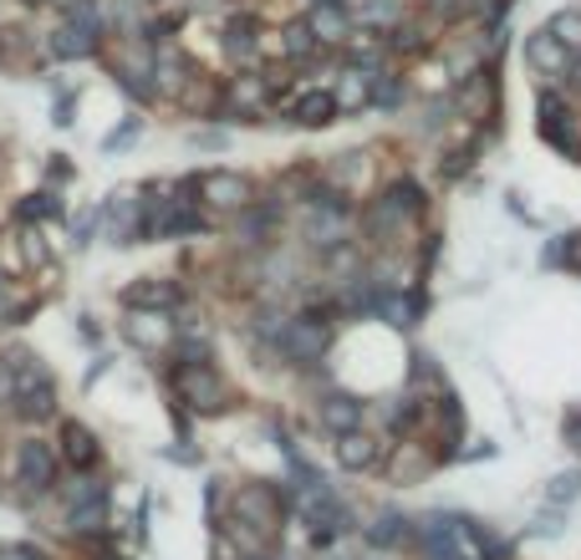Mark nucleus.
Segmentation results:
<instances>
[{
	"label": "nucleus",
	"instance_id": "1",
	"mask_svg": "<svg viewBox=\"0 0 581 560\" xmlns=\"http://www.w3.org/2000/svg\"><path fill=\"white\" fill-rule=\"evenodd\" d=\"M286 510H291V500H286V489L281 485H240L235 489V500H230V520L235 525H245L251 535H260V540H276L281 535V525H286ZM220 530V525H214Z\"/></svg>",
	"mask_w": 581,
	"mask_h": 560
},
{
	"label": "nucleus",
	"instance_id": "2",
	"mask_svg": "<svg viewBox=\"0 0 581 560\" xmlns=\"http://www.w3.org/2000/svg\"><path fill=\"white\" fill-rule=\"evenodd\" d=\"M332 341H337V331H332L327 316H322V311H301V316L286 322L276 352H281L286 362H297V368H316V362L332 352Z\"/></svg>",
	"mask_w": 581,
	"mask_h": 560
},
{
	"label": "nucleus",
	"instance_id": "3",
	"mask_svg": "<svg viewBox=\"0 0 581 560\" xmlns=\"http://www.w3.org/2000/svg\"><path fill=\"white\" fill-rule=\"evenodd\" d=\"M536 133H541V143H551L567 163H581V128L561 92H541L536 97Z\"/></svg>",
	"mask_w": 581,
	"mask_h": 560
},
{
	"label": "nucleus",
	"instance_id": "4",
	"mask_svg": "<svg viewBox=\"0 0 581 560\" xmlns=\"http://www.w3.org/2000/svg\"><path fill=\"white\" fill-rule=\"evenodd\" d=\"M174 393L194 413H224L230 408V387H224V377L209 362H179L174 368Z\"/></svg>",
	"mask_w": 581,
	"mask_h": 560
},
{
	"label": "nucleus",
	"instance_id": "5",
	"mask_svg": "<svg viewBox=\"0 0 581 560\" xmlns=\"http://www.w3.org/2000/svg\"><path fill=\"white\" fill-rule=\"evenodd\" d=\"M57 474H61L57 443L26 439L15 448V485L26 489V494H51V489H57Z\"/></svg>",
	"mask_w": 581,
	"mask_h": 560
},
{
	"label": "nucleus",
	"instance_id": "6",
	"mask_svg": "<svg viewBox=\"0 0 581 560\" xmlns=\"http://www.w3.org/2000/svg\"><path fill=\"white\" fill-rule=\"evenodd\" d=\"M301 21L312 26L316 46H347V36L358 31V26H352V11H347V0H312Z\"/></svg>",
	"mask_w": 581,
	"mask_h": 560
},
{
	"label": "nucleus",
	"instance_id": "7",
	"mask_svg": "<svg viewBox=\"0 0 581 560\" xmlns=\"http://www.w3.org/2000/svg\"><path fill=\"white\" fill-rule=\"evenodd\" d=\"M571 61H577V57H571L567 46L556 42L546 26L525 36V67H531L536 77H567V72H571Z\"/></svg>",
	"mask_w": 581,
	"mask_h": 560
},
{
	"label": "nucleus",
	"instance_id": "8",
	"mask_svg": "<svg viewBox=\"0 0 581 560\" xmlns=\"http://www.w3.org/2000/svg\"><path fill=\"white\" fill-rule=\"evenodd\" d=\"M199 194H205V205H214V209H245V205H255L251 199V178H240V174H230V168H214V174H199Z\"/></svg>",
	"mask_w": 581,
	"mask_h": 560
},
{
	"label": "nucleus",
	"instance_id": "9",
	"mask_svg": "<svg viewBox=\"0 0 581 560\" xmlns=\"http://www.w3.org/2000/svg\"><path fill=\"white\" fill-rule=\"evenodd\" d=\"M418 220H408V214H403L398 205H393V199H387V194H377L373 205L362 209V235L368 240H383V245H393V240L403 235V230H414Z\"/></svg>",
	"mask_w": 581,
	"mask_h": 560
},
{
	"label": "nucleus",
	"instance_id": "10",
	"mask_svg": "<svg viewBox=\"0 0 581 560\" xmlns=\"http://www.w3.org/2000/svg\"><path fill=\"white\" fill-rule=\"evenodd\" d=\"M61 464H72L77 474L97 469V458H103V443H97V433H92L88 423H61V448H57Z\"/></svg>",
	"mask_w": 581,
	"mask_h": 560
},
{
	"label": "nucleus",
	"instance_id": "11",
	"mask_svg": "<svg viewBox=\"0 0 581 560\" xmlns=\"http://www.w3.org/2000/svg\"><path fill=\"white\" fill-rule=\"evenodd\" d=\"M362 540L373 550H403L414 546V520L398 515V510H377L368 525H362Z\"/></svg>",
	"mask_w": 581,
	"mask_h": 560
},
{
	"label": "nucleus",
	"instance_id": "12",
	"mask_svg": "<svg viewBox=\"0 0 581 560\" xmlns=\"http://www.w3.org/2000/svg\"><path fill=\"white\" fill-rule=\"evenodd\" d=\"M433 469V458L423 443H393V454L383 448V474L387 485H414V479H423V474Z\"/></svg>",
	"mask_w": 581,
	"mask_h": 560
},
{
	"label": "nucleus",
	"instance_id": "13",
	"mask_svg": "<svg viewBox=\"0 0 581 560\" xmlns=\"http://www.w3.org/2000/svg\"><path fill=\"white\" fill-rule=\"evenodd\" d=\"M373 77L377 72H362V67H352V61L342 67V82L332 88V97H337V113H342V118H352V113H368V107H373Z\"/></svg>",
	"mask_w": 581,
	"mask_h": 560
},
{
	"label": "nucleus",
	"instance_id": "14",
	"mask_svg": "<svg viewBox=\"0 0 581 560\" xmlns=\"http://www.w3.org/2000/svg\"><path fill=\"white\" fill-rule=\"evenodd\" d=\"M332 454H337V464H342L347 474H362V469H373L377 458H383V439L352 428V433H342V439L332 443Z\"/></svg>",
	"mask_w": 581,
	"mask_h": 560
},
{
	"label": "nucleus",
	"instance_id": "15",
	"mask_svg": "<svg viewBox=\"0 0 581 560\" xmlns=\"http://www.w3.org/2000/svg\"><path fill=\"white\" fill-rule=\"evenodd\" d=\"M67 530H72L77 540H107V494L67 504Z\"/></svg>",
	"mask_w": 581,
	"mask_h": 560
},
{
	"label": "nucleus",
	"instance_id": "16",
	"mask_svg": "<svg viewBox=\"0 0 581 560\" xmlns=\"http://www.w3.org/2000/svg\"><path fill=\"white\" fill-rule=\"evenodd\" d=\"M316 418H322V428H327L332 439H342V433L362 428V402L352 398V393H332V398H322Z\"/></svg>",
	"mask_w": 581,
	"mask_h": 560
},
{
	"label": "nucleus",
	"instance_id": "17",
	"mask_svg": "<svg viewBox=\"0 0 581 560\" xmlns=\"http://www.w3.org/2000/svg\"><path fill=\"white\" fill-rule=\"evenodd\" d=\"M276 220H281L276 205H245L235 214V240L240 245H266V240L276 235Z\"/></svg>",
	"mask_w": 581,
	"mask_h": 560
},
{
	"label": "nucleus",
	"instance_id": "18",
	"mask_svg": "<svg viewBox=\"0 0 581 560\" xmlns=\"http://www.w3.org/2000/svg\"><path fill=\"white\" fill-rule=\"evenodd\" d=\"M123 301H128L133 311H169V306H179V285H174V280L143 276L138 285H128V291H123Z\"/></svg>",
	"mask_w": 581,
	"mask_h": 560
},
{
	"label": "nucleus",
	"instance_id": "19",
	"mask_svg": "<svg viewBox=\"0 0 581 560\" xmlns=\"http://www.w3.org/2000/svg\"><path fill=\"white\" fill-rule=\"evenodd\" d=\"M347 11L362 31H393L403 21V0H347Z\"/></svg>",
	"mask_w": 581,
	"mask_h": 560
},
{
	"label": "nucleus",
	"instance_id": "20",
	"mask_svg": "<svg viewBox=\"0 0 581 560\" xmlns=\"http://www.w3.org/2000/svg\"><path fill=\"white\" fill-rule=\"evenodd\" d=\"M423 413H429V398H414V393H403V398L383 402V423L393 439H408L418 423H423Z\"/></svg>",
	"mask_w": 581,
	"mask_h": 560
},
{
	"label": "nucleus",
	"instance_id": "21",
	"mask_svg": "<svg viewBox=\"0 0 581 560\" xmlns=\"http://www.w3.org/2000/svg\"><path fill=\"white\" fill-rule=\"evenodd\" d=\"M342 113H337V97H332V88H312L297 97V122L301 128H327V122H337Z\"/></svg>",
	"mask_w": 581,
	"mask_h": 560
},
{
	"label": "nucleus",
	"instance_id": "22",
	"mask_svg": "<svg viewBox=\"0 0 581 560\" xmlns=\"http://www.w3.org/2000/svg\"><path fill=\"white\" fill-rule=\"evenodd\" d=\"M169 337H174V322L164 311H133L128 316V341H138V347H169Z\"/></svg>",
	"mask_w": 581,
	"mask_h": 560
},
{
	"label": "nucleus",
	"instance_id": "23",
	"mask_svg": "<svg viewBox=\"0 0 581 560\" xmlns=\"http://www.w3.org/2000/svg\"><path fill=\"white\" fill-rule=\"evenodd\" d=\"M383 194L403 209V214H408V220H423V209H429V194H423V184H418V178H393Z\"/></svg>",
	"mask_w": 581,
	"mask_h": 560
},
{
	"label": "nucleus",
	"instance_id": "24",
	"mask_svg": "<svg viewBox=\"0 0 581 560\" xmlns=\"http://www.w3.org/2000/svg\"><path fill=\"white\" fill-rule=\"evenodd\" d=\"M546 31H551L556 42L567 46L571 57H581V5H567V11H556L551 21H546Z\"/></svg>",
	"mask_w": 581,
	"mask_h": 560
},
{
	"label": "nucleus",
	"instance_id": "25",
	"mask_svg": "<svg viewBox=\"0 0 581 560\" xmlns=\"http://www.w3.org/2000/svg\"><path fill=\"white\" fill-rule=\"evenodd\" d=\"M281 51L291 61H306V57H316L322 46H316V36H312V26L306 21H286V31H281Z\"/></svg>",
	"mask_w": 581,
	"mask_h": 560
},
{
	"label": "nucleus",
	"instance_id": "26",
	"mask_svg": "<svg viewBox=\"0 0 581 560\" xmlns=\"http://www.w3.org/2000/svg\"><path fill=\"white\" fill-rule=\"evenodd\" d=\"M92 46H97V36H88L82 26H61L57 42H51V51L72 61V57H92Z\"/></svg>",
	"mask_w": 581,
	"mask_h": 560
},
{
	"label": "nucleus",
	"instance_id": "27",
	"mask_svg": "<svg viewBox=\"0 0 581 560\" xmlns=\"http://www.w3.org/2000/svg\"><path fill=\"white\" fill-rule=\"evenodd\" d=\"M408 362H414V368H408V377H414L418 387H433V393H444V372H439V357L433 352H414L408 357Z\"/></svg>",
	"mask_w": 581,
	"mask_h": 560
},
{
	"label": "nucleus",
	"instance_id": "28",
	"mask_svg": "<svg viewBox=\"0 0 581 560\" xmlns=\"http://www.w3.org/2000/svg\"><path fill=\"white\" fill-rule=\"evenodd\" d=\"M403 97H408V88H403L398 77H383V72L373 77V107L377 113H398Z\"/></svg>",
	"mask_w": 581,
	"mask_h": 560
},
{
	"label": "nucleus",
	"instance_id": "29",
	"mask_svg": "<svg viewBox=\"0 0 581 560\" xmlns=\"http://www.w3.org/2000/svg\"><path fill=\"white\" fill-rule=\"evenodd\" d=\"M581 494V469H561V474H551L546 479V500L561 510V504H571Z\"/></svg>",
	"mask_w": 581,
	"mask_h": 560
},
{
	"label": "nucleus",
	"instance_id": "30",
	"mask_svg": "<svg viewBox=\"0 0 581 560\" xmlns=\"http://www.w3.org/2000/svg\"><path fill=\"white\" fill-rule=\"evenodd\" d=\"M224 51H230L235 61H251L255 57V21H235L230 36H224Z\"/></svg>",
	"mask_w": 581,
	"mask_h": 560
},
{
	"label": "nucleus",
	"instance_id": "31",
	"mask_svg": "<svg viewBox=\"0 0 581 560\" xmlns=\"http://www.w3.org/2000/svg\"><path fill=\"white\" fill-rule=\"evenodd\" d=\"M46 214H61L57 194H31L26 205H21V220H46Z\"/></svg>",
	"mask_w": 581,
	"mask_h": 560
},
{
	"label": "nucleus",
	"instance_id": "32",
	"mask_svg": "<svg viewBox=\"0 0 581 560\" xmlns=\"http://www.w3.org/2000/svg\"><path fill=\"white\" fill-rule=\"evenodd\" d=\"M138 133H143V122H138V118H128V122L118 128V133H107V138H103V153H118V148H128Z\"/></svg>",
	"mask_w": 581,
	"mask_h": 560
},
{
	"label": "nucleus",
	"instance_id": "33",
	"mask_svg": "<svg viewBox=\"0 0 581 560\" xmlns=\"http://www.w3.org/2000/svg\"><path fill=\"white\" fill-rule=\"evenodd\" d=\"M209 560H251V556H245V550H240L224 530H214V546H209Z\"/></svg>",
	"mask_w": 581,
	"mask_h": 560
},
{
	"label": "nucleus",
	"instance_id": "34",
	"mask_svg": "<svg viewBox=\"0 0 581 560\" xmlns=\"http://www.w3.org/2000/svg\"><path fill=\"white\" fill-rule=\"evenodd\" d=\"M561 255H567V270H577V276H581V230L561 235Z\"/></svg>",
	"mask_w": 581,
	"mask_h": 560
},
{
	"label": "nucleus",
	"instance_id": "35",
	"mask_svg": "<svg viewBox=\"0 0 581 560\" xmlns=\"http://www.w3.org/2000/svg\"><path fill=\"white\" fill-rule=\"evenodd\" d=\"M15 398V362H0V408H11Z\"/></svg>",
	"mask_w": 581,
	"mask_h": 560
},
{
	"label": "nucleus",
	"instance_id": "36",
	"mask_svg": "<svg viewBox=\"0 0 581 560\" xmlns=\"http://www.w3.org/2000/svg\"><path fill=\"white\" fill-rule=\"evenodd\" d=\"M0 560H46V556L31 546H0Z\"/></svg>",
	"mask_w": 581,
	"mask_h": 560
},
{
	"label": "nucleus",
	"instance_id": "37",
	"mask_svg": "<svg viewBox=\"0 0 581 560\" xmlns=\"http://www.w3.org/2000/svg\"><path fill=\"white\" fill-rule=\"evenodd\" d=\"M531 535H561V515H536Z\"/></svg>",
	"mask_w": 581,
	"mask_h": 560
},
{
	"label": "nucleus",
	"instance_id": "38",
	"mask_svg": "<svg viewBox=\"0 0 581 560\" xmlns=\"http://www.w3.org/2000/svg\"><path fill=\"white\" fill-rule=\"evenodd\" d=\"M561 433H567V443H571V448H577V454H581V408L567 418V428H561Z\"/></svg>",
	"mask_w": 581,
	"mask_h": 560
},
{
	"label": "nucleus",
	"instance_id": "39",
	"mask_svg": "<svg viewBox=\"0 0 581 560\" xmlns=\"http://www.w3.org/2000/svg\"><path fill=\"white\" fill-rule=\"evenodd\" d=\"M72 107H77V97H61V103H57V128H67V122H72Z\"/></svg>",
	"mask_w": 581,
	"mask_h": 560
},
{
	"label": "nucleus",
	"instance_id": "40",
	"mask_svg": "<svg viewBox=\"0 0 581 560\" xmlns=\"http://www.w3.org/2000/svg\"><path fill=\"white\" fill-rule=\"evenodd\" d=\"M194 148H224V133H194Z\"/></svg>",
	"mask_w": 581,
	"mask_h": 560
},
{
	"label": "nucleus",
	"instance_id": "41",
	"mask_svg": "<svg viewBox=\"0 0 581 560\" xmlns=\"http://www.w3.org/2000/svg\"><path fill=\"white\" fill-rule=\"evenodd\" d=\"M11 316H21V306H11V295L0 291V322H11Z\"/></svg>",
	"mask_w": 581,
	"mask_h": 560
},
{
	"label": "nucleus",
	"instance_id": "42",
	"mask_svg": "<svg viewBox=\"0 0 581 560\" xmlns=\"http://www.w3.org/2000/svg\"><path fill=\"white\" fill-rule=\"evenodd\" d=\"M567 77H571V82H577V88H581V57L571 61V72H567Z\"/></svg>",
	"mask_w": 581,
	"mask_h": 560
},
{
	"label": "nucleus",
	"instance_id": "43",
	"mask_svg": "<svg viewBox=\"0 0 581 560\" xmlns=\"http://www.w3.org/2000/svg\"><path fill=\"white\" fill-rule=\"evenodd\" d=\"M260 560H281V556H260Z\"/></svg>",
	"mask_w": 581,
	"mask_h": 560
},
{
	"label": "nucleus",
	"instance_id": "44",
	"mask_svg": "<svg viewBox=\"0 0 581 560\" xmlns=\"http://www.w3.org/2000/svg\"><path fill=\"white\" fill-rule=\"evenodd\" d=\"M113 560H123V556H113Z\"/></svg>",
	"mask_w": 581,
	"mask_h": 560
}]
</instances>
